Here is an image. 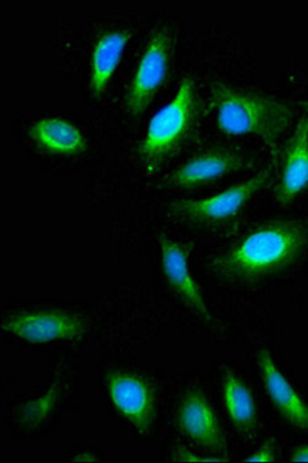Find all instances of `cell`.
I'll list each match as a JSON object with an SVG mask.
<instances>
[{"mask_svg":"<svg viewBox=\"0 0 308 463\" xmlns=\"http://www.w3.org/2000/svg\"><path fill=\"white\" fill-rule=\"evenodd\" d=\"M308 250V225L299 219H276L252 230L212 260L218 276L231 282H259L283 272Z\"/></svg>","mask_w":308,"mask_h":463,"instance_id":"1","label":"cell"},{"mask_svg":"<svg viewBox=\"0 0 308 463\" xmlns=\"http://www.w3.org/2000/svg\"><path fill=\"white\" fill-rule=\"evenodd\" d=\"M218 128L231 136H255L276 144L293 121L284 102L245 89L217 84L211 90Z\"/></svg>","mask_w":308,"mask_h":463,"instance_id":"2","label":"cell"},{"mask_svg":"<svg viewBox=\"0 0 308 463\" xmlns=\"http://www.w3.org/2000/svg\"><path fill=\"white\" fill-rule=\"evenodd\" d=\"M197 118V92L193 79L185 78L173 100L150 119L141 146L143 163L150 170L160 165L189 138Z\"/></svg>","mask_w":308,"mask_h":463,"instance_id":"3","label":"cell"},{"mask_svg":"<svg viewBox=\"0 0 308 463\" xmlns=\"http://www.w3.org/2000/svg\"><path fill=\"white\" fill-rule=\"evenodd\" d=\"M173 50L172 31L159 29L150 37L128 92V109L133 116L142 115L162 88Z\"/></svg>","mask_w":308,"mask_h":463,"instance_id":"4","label":"cell"},{"mask_svg":"<svg viewBox=\"0 0 308 463\" xmlns=\"http://www.w3.org/2000/svg\"><path fill=\"white\" fill-rule=\"evenodd\" d=\"M270 171H262L248 180L201 200L176 202L170 212L178 217L197 222H222L236 217L246 202L265 186Z\"/></svg>","mask_w":308,"mask_h":463,"instance_id":"5","label":"cell"},{"mask_svg":"<svg viewBox=\"0 0 308 463\" xmlns=\"http://www.w3.org/2000/svg\"><path fill=\"white\" fill-rule=\"evenodd\" d=\"M2 331L29 343H50L81 337L84 325L80 317L68 312L34 311L6 318Z\"/></svg>","mask_w":308,"mask_h":463,"instance_id":"6","label":"cell"},{"mask_svg":"<svg viewBox=\"0 0 308 463\" xmlns=\"http://www.w3.org/2000/svg\"><path fill=\"white\" fill-rule=\"evenodd\" d=\"M112 404L137 430L149 431L156 417V396L152 386L140 376L114 373L108 377Z\"/></svg>","mask_w":308,"mask_h":463,"instance_id":"7","label":"cell"},{"mask_svg":"<svg viewBox=\"0 0 308 463\" xmlns=\"http://www.w3.org/2000/svg\"><path fill=\"white\" fill-rule=\"evenodd\" d=\"M308 187V116L299 119L284 147L275 181L276 201L290 204Z\"/></svg>","mask_w":308,"mask_h":463,"instance_id":"8","label":"cell"},{"mask_svg":"<svg viewBox=\"0 0 308 463\" xmlns=\"http://www.w3.org/2000/svg\"><path fill=\"white\" fill-rule=\"evenodd\" d=\"M246 157L236 150L214 147L191 157L174 171L169 184L178 188H191L211 184L218 178L245 169Z\"/></svg>","mask_w":308,"mask_h":463,"instance_id":"9","label":"cell"},{"mask_svg":"<svg viewBox=\"0 0 308 463\" xmlns=\"http://www.w3.org/2000/svg\"><path fill=\"white\" fill-rule=\"evenodd\" d=\"M178 421L183 433L205 450L220 454L226 442L220 424L207 397L201 391L185 394L178 410Z\"/></svg>","mask_w":308,"mask_h":463,"instance_id":"10","label":"cell"},{"mask_svg":"<svg viewBox=\"0 0 308 463\" xmlns=\"http://www.w3.org/2000/svg\"><path fill=\"white\" fill-rule=\"evenodd\" d=\"M258 363L266 392L277 411L294 427L307 430L308 406L303 397L291 385L268 351L263 349L259 353Z\"/></svg>","mask_w":308,"mask_h":463,"instance_id":"11","label":"cell"},{"mask_svg":"<svg viewBox=\"0 0 308 463\" xmlns=\"http://www.w3.org/2000/svg\"><path fill=\"white\" fill-rule=\"evenodd\" d=\"M162 249V269L168 283L201 317L210 318L207 305L205 303L200 287L195 280L189 266L187 250L169 239L160 240Z\"/></svg>","mask_w":308,"mask_h":463,"instance_id":"12","label":"cell"},{"mask_svg":"<svg viewBox=\"0 0 308 463\" xmlns=\"http://www.w3.org/2000/svg\"><path fill=\"white\" fill-rule=\"evenodd\" d=\"M30 138L47 152L58 156H78L87 146L83 133L60 118H43L31 126Z\"/></svg>","mask_w":308,"mask_h":463,"instance_id":"13","label":"cell"},{"mask_svg":"<svg viewBox=\"0 0 308 463\" xmlns=\"http://www.w3.org/2000/svg\"><path fill=\"white\" fill-rule=\"evenodd\" d=\"M131 33L129 31L106 33L95 44L91 57V90L101 96L108 87L116 68L121 61L123 51L128 46Z\"/></svg>","mask_w":308,"mask_h":463,"instance_id":"14","label":"cell"},{"mask_svg":"<svg viewBox=\"0 0 308 463\" xmlns=\"http://www.w3.org/2000/svg\"><path fill=\"white\" fill-rule=\"evenodd\" d=\"M222 391L229 420L242 433H252L256 425V406L251 390L243 383L241 377L234 373H227Z\"/></svg>","mask_w":308,"mask_h":463,"instance_id":"15","label":"cell"},{"mask_svg":"<svg viewBox=\"0 0 308 463\" xmlns=\"http://www.w3.org/2000/svg\"><path fill=\"white\" fill-rule=\"evenodd\" d=\"M245 462H273L275 461V449H274L273 444L263 445L262 448L259 449L258 451H255V454L248 456L245 459Z\"/></svg>","mask_w":308,"mask_h":463,"instance_id":"16","label":"cell"},{"mask_svg":"<svg viewBox=\"0 0 308 463\" xmlns=\"http://www.w3.org/2000/svg\"><path fill=\"white\" fill-rule=\"evenodd\" d=\"M291 462H308V445L300 446L291 455Z\"/></svg>","mask_w":308,"mask_h":463,"instance_id":"17","label":"cell"},{"mask_svg":"<svg viewBox=\"0 0 308 463\" xmlns=\"http://www.w3.org/2000/svg\"><path fill=\"white\" fill-rule=\"evenodd\" d=\"M303 108H304V109H306L307 116H308V101L303 102Z\"/></svg>","mask_w":308,"mask_h":463,"instance_id":"18","label":"cell"}]
</instances>
